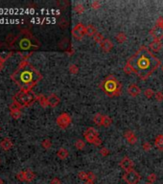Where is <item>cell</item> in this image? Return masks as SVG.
<instances>
[{
  "mask_svg": "<svg viewBox=\"0 0 163 184\" xmlns=\"http://www.w3.org/2000/svg\"><path fill=\"white\" fill-rule=\"evenodd\" d=\"M72 35L76 39L82 40L84 36L87 35V27H84L83 23H78L72 29Z\"/></svg>",
  "mask_w": 163,
  "mask_h": 184,
  "instance_id": "8",
  "label": "cell"
},
{
  "mask_svg": "<svg viewBox=\"0 0 163 184\" xmlns=\"http://www.w3.org/2000/svg\"><path fill=\"white\" fill-rule=\"evenodd\" d=\"M91 7L93 9H95V10H98L99 8H101V4L99 3L98 1H94L92 4H91Z\"/></svg>",
  "mask_w": 163,
  "mask_h": 184,
  "instance_id": "40",
  "label": "cell"
},
{
  "mask_svg": "<svg viewBox=\"0 0 163 184\" xmlns=\"http://www.w3.org/2000/svg\"><path fill=\"white\" fill-rule=\"evenodd\" d=\"M143 149H144V151H150L152 149V146L149 142H145V143L143 144Z\"/></svg>",
  "mask_w": 163,
  "mask_h": 184,
  "instance_id": "39",
  "label": "cell"
},
{
  "mask_svg": "<svg viewBox=\"0 0 163 184\" xmlns=\"http://www.w3.org/2000/svg\"><path fill=\"white\" fill-rule=\"evenodd\" d=\"M140 92H141V89H140V87H138L135 84H132L129 87H128V93L133 96V97H136L140 94Z\"/></svg>",
  "mask_w": 163,
  "mask_h": 184,
  "instance_id": "12",
  "label": "cell"
},
{
  "mask_svg": "<svg viewBox=\"0 0 163 184\" xmlns=\"http://www.w3.org/2000/svg\"><path fill=\"white\" fill-rule=\"evenodd\" d=\"M124 71H125L126 73H128V74H130V73H132V72H133V71H132V69L130 68L129 65H126V66L124 67Z\"/></svg>",
  "mask_w": 163,
  "mask_h": 184,
  "instance_id": "44",
  "label": "cell"
},
{
  "mask_svg": "<svg viewBox=\"0 0 163 184\" xmlns=\"http://www.w3.org/2000/svg\"><path fill=\"white\" fill-rule=\"evenodd\" d=\"M48 100V105H50L52 108H55L57 105L60 104V98L58 97L56 94H51L49 97L47 98Z\"/></svg>",
  "mask_w": 163,
  "mask_h": 184,
  "instance_id": "13",
  "label": "cell"
},
{
  "mask_svg": "<svg viewBox=\"0 0 163 184\" xmlns=\"http://www.w3.org/2000/svg\"><path fill=\"white\" fill-rule=\"evenodd\" d=\"M11 115L13 119H19L21 116V111L20 109H16V110H12Z\"/></svg>",
  "mask_w": 163,
  "mask_h": 184,
  "instance_id": "27",
  "label": "cell"
},
{
  "mask_svg": "<svg viewBox=\"0 0 163 184\" xmlns=\"http://www.w3.org/2000/svg\"><path fill=\"white\" fill-rule=\"evenodd\" d=\"M121 87V84L112 75L107 76L100 84V88L110 97L120 95Z\"/></svg>",
  "mask_w": 163,
  "mask_h": 184,
  "instance_id": "3",
  "label": "cell"
},
{
  "mask_svg": "<svg viewBox=\"0 0 163 184\" xmlns=\"http://www.w3.org/2000/svg\"><path fill=\"white\" fill-rule=\"evenodd\" d=\"M156 26L162 27V28H163V17H162V16H160V17L156 20Z\"/></svg>",
  "mask_w": 163,
  "mask_h": 184,
  "instance_id": "41",
  "label": "cell"
},
{
  "mask_svg": "<svg viewBox=\"0 0 163 184\" xmlns=\"http://www.w3.org/2000/svg\"><path fill=\"white\" fill-rule=\"evenodd\" d=\"M75 146H76V148L78 149V150H83L84 148V142L83 140H78V141H76V143H75Z\"/></svg>",
  "mask_w": 163,
  "mask_h": 184,
  "instance_id": "31",
  "label": "cell"
},
{
  "mask_svg": "<svg viewBox=\"0 0 163 184\" xmlns=\"http://www.w3.org/2000/svg\"><path fill=\"white\" fill-rule=\"evenodd\" d=\"M84 136L88 143L94 144L95 146H100L102 144V140L99 138L98 132L94 128H87V131L84 132Z\"/></svg>",
  "mask_w": 163,
  "mask_h": 184,
  "instance_id": "6",
  "label": "cell"
},
{
  "mask_svg": "<svg viewBox=\"0 0 163 184\" xmlns=\"http://www.w3.org/2000/svg\"><path fill=\"white\" fill-rule=\"evenodd\" d=\"M155 145L159 151H163V135L158 134L155 139Z\"/></svg>",
  "mask_w": 163,
  "mask_h": 184,
  "instance_id": "17",
  "label": "cell"
},
{
  "mask_svg": "<svg viewBox=\"0 0 163 184\" xmlns=\"http://www.w3.org/2000/svg\"><path fill=\"white\" fill-rule=\"evenodd\" d=\"M0 147L4 151H9L13 147V142L11 141L10 138H5V139H3L0 142Z\"/></svg>",
  "mask_w": 163,
  "mask_h": 184,
  "instance_id": "16",
  "label": "cell"
},
{
  "mask_svg": "<svg viewBox=\"0 0 163 184\" xmlns=\"http://www.w3.org/2000/svg\"><path fill=\"white\" fill-rule=\"evenodd\" d=\"M98 34V32H97V29H96V27H94L93 25H88L87 27V35L89 36H95Z\"/></svg>",
  "mask_w": 163,
  "mask_h": 184,
  "instance_id": "20",
  "label": "cell"
},
{
  "mask_svg": "<svg viewBox=\"0 0 163 184\" xmlns=\"http://www.w3.org/2000/svg\"><path fill=\"white\" fill-rule=\"evenodd\" d=\"M42 147L44 149H50L51 148V146H52V143H51V141L49 140V139H45L42 141V143H41Z\"/></svg>",
  "mask_w": 163,
  "mask_h": 184,
  "instance_id": "30",
  "label": "cell"
},
{
  "mask_svg": "<svg viewBox=\"0 0 163 184\" xmlns=\"http://www.w3.org/2000/svg\"><path fill=\"white\" fill-rule=\"evenodd\" d=\"M24 174H25V180L28 182L32 181L36 177V174L31 170H26V171H24Z\"/></svg>",
  "mask_w": 163,
  "mask_h": 184,
  "instance_id": "23",
  "label": "cell"
},
{
  "mask_svg": "<svg viewBox=\"0 0 163 184\" xmlns=\"http://www.w3.org/2000/svg\"><path fill=\"white\" fill-rule=\"evenodd\" d=\"M100 154H101L103 156H107V155H108V154H110V151H108L107 148H105V147H104V148H102V149L100 150Z\"/></svg>",
  "mask_w": 163,
  "mask_h": 184,
  "instance_id": "38",
  "label": "cell"
},
{
  "mask_svg": "<svg viewBox=\"0 0 163 184\" xmlns=\"http://www.w3.org/2000/svg\"><path fill=\"white\" fill-rule=\"evenodd\" d=\"M69 72L72 73V74H77L79 72V68L75 64H72V65L69 66Z\"/></svg>",
  "mask_w": 163,
  "mask_h": 184,
  "instance_id": "32",
  "label": "cell"
},
{
  "mask_svg": "<svg viewBox=\"0 0 163 184\" xmlns=\"http://www.w3.org/2000/svg\"><path fill=\"white\" fill-rule=\"evenodd\" d=\"M2 68H3V62L0 61V71L2 70Z\"/></svg>",
  "mask_w": 163,
  "mask_h": 184,
  "instance_id": "46",
  "label": "cell"
},
{
  "mask_svg": "<svg viewBox=\"0 0 163 184\" xmlns=\"http://www.w3.org/2000/svg\"><path fill=\"white\" fill-rule=\"evenodd\" d=\"M124 135H125V138L127 139V141H128L130 144L134 145L135 143H136L137 138H136V136H135V134L133 131H126Z\"/></svg>",
  "mask_w": 163,
  "mask_h": 184,
  "instance_id": "14",
  "label": "cell"
},
{
  "mask_svg": "<svg viewBox=\"0 0 163 184\" xmlns=\"http://www.w3.org/2000/svg\"><path fill=\"white\" fill-rule=\"evenodd\" d=\"M57 124L61 128H68L71 124V117L68 113H61L60 116L57 118Z\"/></svg>",
  "mask_w": 163,
  "mask_h": 184,
  "instance_id": "9",
  "label": "cell"
},
{
  "mask_svg": "<svg viewBox=\"0 0 163 184\" xmlns=\"http://www.w3.org/2000/svg\"><path fill=\"white\" fill-rule=\"evenodd\" d=\"M37 101H39V105H41V107H43V108H46L47 105H48V100H47V98L45 97L44 95H42V94H40V95H38V96H37Z\"/></svg>",
  "mask_w": 163,
  "mask_h": 184,
  "instance_id": "19",
  "label": "cell"
},
{
  "mask_svg": "<svg viewBox=\"0 0 163 184\" xmlns=\"http://www.w3.org/2000/svg\"><path fill=\"white\" fill-rule=\"evenodd\" d=\"M120 167L124 170L125 172H129L130 170H133V162L132 161V159H130L129 157H124L120 161Z\"/></svg>",
  "mask_w": 163,
  "mask_h": 184,
  "instance_id": "10",
  "label": "cell"
},
{
  "mask_svg": "<svg viewBox=\"0 0 163 184\" xmlns=\"http://www.w3.org/2000/svg\"><path fill=\"white\" fill-rule=\"evenodd\" d=\"M84 184H94L93 180H90V179H87V180L84 181Z\"/></svg>",
  "mask_w": 163,
  "mask_h": 184,
  "instance_id": "45",
  "label": "cell"
},
{
  "mask_svg": "<svg viewBox=\"0 0 163 184\" xmlns=\"http://www.w3.org/2000/svg\"><path fill=\"white\" fill-rule=\"evenodd\" d=\"M94 40L96 41V42H98V43H102L103 42V40H104V36H103V35H101L100 33H98L96 36H94Z\"/></svg>",
  "mask_w": 163,
  "mask_h": 184,
  "instance_id": "33",
  "label": "cell"
},
{
  "mask_svg": "<svg viewBox=\"0 0 163 184\" xmlns=\"http://www.w3.org/2000/svg\"><path fill=\"white\" fill-rule=\"evenodd\" d=\"M123 179L128 184H137L140 181V179H141V177H140V174L136 171H134L133 169L130 171L125 173V174L123 176Z\"/></svg>",
  "mask_w": 163,
  "mask_h": 184,
  "instance_id": "7",
  "label": "cell"
},
{
  "mask_svg": "<svg viewBox=\"0 0 163 184\" xmlns=\"http://www.w3.org/2000/svg\"><path fill=\"white\" fill-rule=\"evenodd\" d=\"M74 9H75V12L78 13H83L84 12V7L83 4H81V3L76 4Z\"/></svg>",
  "mask_w": 163,
  "mask_h": 184,
  "instance_id": "26",
  "label": "cell"
},
{
  "mask_svg": "<svg viewBox=\"0 0 163 184\" xmlns=\"http://www.w3.org/2000/svg\"><path fill=\"white\" fill-rule=\"evenodd\" d=\"M155 94H156L155 91H153V89H151V88H148V89H146V90L144 91V95L146 96L147 98H149V99L152 98Z\"/></svg>",
  "mask_w": 163,
  "mask_h": 184,
  "instance_id": "29",
  "label": "cell"
},
{
  "mask_svg": "<svg viewBox=\"0 0 163 184\" xmlns=\"http://www.w3.org/2000/svg\"><path fill=\"white\" fill-rule=\"evenodd\" d=\"M161 47H162V44H161V42L159 40H153V42H151V44H150V48L155 52L159 51V50L161 49Z\"/></svg>",
  "mask_w": 163,
  "mask_h": 184,
  "instance_id": "18",
  "label": "cell"
},
{
  "mask_svg": "<svg viewBox=\"0 0 163 184\" xmlns=\"http://www.w3.org/2000/svg\"><path fill=\"white\" fill-rule=\"evenodd\" d=\"M162 71H163V66H162Z\"/></svg>",
  "mask_w": 163,
  "mask_h": 184,
  "instance_id": "50",
  "label": "cell"
},
{
  "mask_svg": "<svg viewBox=\"0 0 163 184\" xmlns=\"http://www.w3.org/2000/svg\"><path fill=\"white\" fill-rule=\"evenodd\" d=\"M146 184H153V183H151V182H148V183H146Z\"/></svg>",
  "mask_w": 163,
  "mask_h": 184,
  "instance_id": "49",
  "label": "cell"
},
{
  "mask_svg": "<svg viewBox=\"0 0 163 184\" xmlns=\"http://www.w3.org/2000/svg\"><path fill=\"white\" fill-rule=\"evenodd\" d=\"M115 38H116L117 41L120 42V43H123V42H125V41L127 40V36L124 33H119L118 35L115 36Z\"/></svg>",
  "mask_w": 163,
  "mask_h": 184,
  "instance_id": "24",
  "label": "cell"
},
{
  "mask_svg": "<svg viewBox=\"0 0 163 184\" xmlns=\"http://www.w3.org/2000/svg\"><path fill=\"white\" fill-rule=\"evenodd\" d=\"M148 180H149V182L153 183L156 180V174H151L150 176L148 177Z\"/></svg>",
  "mask_w": 163,
  "mask_h": 184,
  "instance_id": "37",
  "label": "cell"
},
{
  "mask_svg": "<svg viewBox=\"0 0 163 184\" xmlns=\"http://www.w3.org/2000/svg\"><path fill=\"white\" fill-rule=\"evenodd\" d=\"M150 34L152 35V36L155 40H161L163 39V28L162 27H158V26H155L151 30Z\"/></svg>",
  "mask_w": 163,
  "mask_h": 184,
  "instance_id": "11",
  "label": "cell"
},
{
  "mask_svg": "<svg viewBox=\"0 0 163 184\" xmlns=\"http://www.w3.org/2000/svg\"><path fill=\"white\" fill-rule=\"evenodd\" d=\"M2 45H3V44H2L1 42H0V48H1V47H2Z\"/></svg>",
  "mask_w": 163,
  "mask_h": 184,
  "instance_id": "48",
  "label": "cell"
},
{
  "mask_svg": "<svg viewBox=\"0 0 163 184\" xmlns=\"http://www.w3.org/2000/svg\"><path fill=\"white\" fill-rule=\"evenodd\" d=\"M112 123V120L110 117L107 116V115H104V120H103V126L105 127H110Z\"/></svg>",
  "mask_w": 163,
  "mask_h": 184,
  "instance_id": "25",
  "label": "cell"
},
{
  "mask_svg": "<svg viewBox=\"0 0 163 184\" xmlns=\"http://www.w3.org/2000/svg\"><path fill=\"white\" fill-rule=\"evenodd\" d=\"M12 53H1L0 54V61H1L2 62H6L7 59L11 57Z\"/></svg>",
  "mask_w": 163,
  "mask_h": 184,
  "instance_id": "28",
  "label": "cell"
},
{
  "mask_svg": "<svg viewBox=\"0 0 163 184\" xmlns=\"http://www.w3.org/2000/svg\"><path fill=\"white\" fill-rule=\"evenodd\" d=\"M16 178L19 179L20 181H26L25 180V174H24V172H20L16 174Z\"/></svg>",
  "mask_w": 163,
  "mask_h": 184,
  "instance_id": "36",
  "label": "cell"
},
{
  "mask_svg": "<svg viewBox=\"0 0 163 184\" xmlns=\"http://www.w3.org/2000/svg\"><path fill=\"white\" fill-rule=\"evenodd\" d=\"M103 120H104V115L100 113L95 114V116L93 117V121L97 126H103Z\"/></svg>",
  "mask_w": 163,
  "mask_h": 184,
  "instance_id": "21",
  "label": "cell"
},
{
  "mask_svg": "<svg viewBox=\"0 0 163 184\" xmlns=\"http://www.w3.org/2000/svg\"><path fill=\"white\" fill-rule=\"evenodd\" d=\"M17 47L23 51H27L30 49H37L39 47V42L37 39H35L31 34H29L28 36H23L19 40Z\"/></svg>",
  "mask_w": 163,
  "mask_h": 184,
  "instance_id": "5",
  "label": "cell"
},
{
  "mask_svg": "<svg viewBox=\"0 0 163 184\" xmlns=\"http://www.w3.org/2000/svg\"><path fill=\"white\" fill-rule=\"evenodd\" d=\"M51 184H61V180L58 177H55V178H53L52 180H51Z\"/></svg>",
  "mask_w": 163,
  "mask_h": 184,
  "instance_id": "43",
  "label": "cell"
},
{
  "mask_svg": "<svg viewBox=\"0 0 163 184\" xmlns=\"http://www.w3.org/2000/svg\"><path fill=\"white\" fill-rule=\"evenodd\" d=\"M155 97H156V99L158 101V102H162V101H163V93H162V92H160V91H157L156 93L155 94Z\"/></svg>",
  "mask_w": 163,
  "mask_h": 184,
  "instance_id": "35",
  "label": "cell"
},
{
  "mask_svg": "<svg viewBox=\"0 0 163 184\" xmlns=\"http://www.w3.org/2000/svg\"><path fill=\"white\" fill-rule=\"evenodd\" d=\"M127 65L141 80H146L160 65V61L148 48L142 46L128 59Z\"/></svg>",
  "mask_w": 163,
  "mask_h": 184,
  "instance_id": "1",
  "label": "cell"
},
{
  "mask_svg": "<svg viewBox=\"0 0 163 184\" xmlns=\"http://www.w3.org/2000/svg\"><path fill=\"white\" fill-rule=\"evenodd\" d=\"M87 176H88V178L87 179H90V180H95V178H96V177H95V174H93V173H91V172H89V173H87Z\"/></svg>",
  "mask_w": 163,
  "mask_h": 184,
  "instance_id": "42",
  "label": "cell"
},
{
  "mask_svg": "<svg viewBox=\"0 0 163 184\" xmlns=\"http://www.w3.org/2000/svg\"><path fill=\"white\" fill-rule=\"evenodd\" d=\"M100 45H101V48L104 50V52H106V53L110 52V50L113 48V43L111 42L110 39H104L103 42Z\"/></svg>",
  "mask_w": 163,
  "mask_h": 184,
  "instance_id": "15",
  "label": "cell"
},
{
  "mask_svg": "<svg viewBox=\"0 0 163 184\" xmlns=\"http://www.w3.org/2000/svg\"><path fill=\"white\" fill-rule=\"evenodd\" d=\"M35 101H37V96L32 91H19L13 97V104L19 108L33 105Z\"/></svg>",
  "mask_w": 163,
  "mask_h": 184,
  "instance_id": "4",
  "label": "cell"
},
{
  "mask_svg": "<svg viewBox=\"0 0 163 184\" xmlns=\"http://www.w3.org/2000/svg\"><path fill=\"white\" fill-rule=\"evenodd\" d=\"M78 177L79 178L81 179H83V180H87V178H88V176H87V173H85V172H80L78 174Z\"/></svg>",
  "mask_w": 163,
  "mask_h": 184,
  "instance_id": "34",
  "label": "cell"
},
{
  "mask_svg": "<svg viewBox=\"0 0 163 184\" xmlns=\"http://www.w3.org/2000/svg\"><path fill=\"white\" fill-rule=\"evenodd\" d=\"M0 184H3V181H2V179L0 178Z\"/></svg>",
  "mask_w": 163,
  "mask_h": 184,
  "instance_id": "47",
  "label": "cell"
},
{
  "mask_svg": "<svg viewBox=\"0 0 163 184\" xmlns=\"http://www.w3.org/2000/svg\"><path fill=\"white\" fill-rule=\"evenodd\" d=\"M11 79L21 91H31L42 79V75L26 59H22L16 70L11 75Z\"/></svg>",
  "mask_w": 163,
  "mask_h": 184,
  "instance_id": "2",
  "label": "cell"
},
{
  "mask_svg": "<svg viewBox=\"0 0 163 184\" xmlns=\"http://www.w3.org/2000/svg\"><path fill=\"white\" fill-rule=\"evenodd\" d=\"M68 154H69L68 151L65 150L64 148H61L57 153V155L59 156V158H61V159H65L67 156H68Z\"/></svg>",
  "mask_w": 163,
  "mask_h": 184,
  "instance_id": "22",
  "label": "cell"
}]
</instances>
